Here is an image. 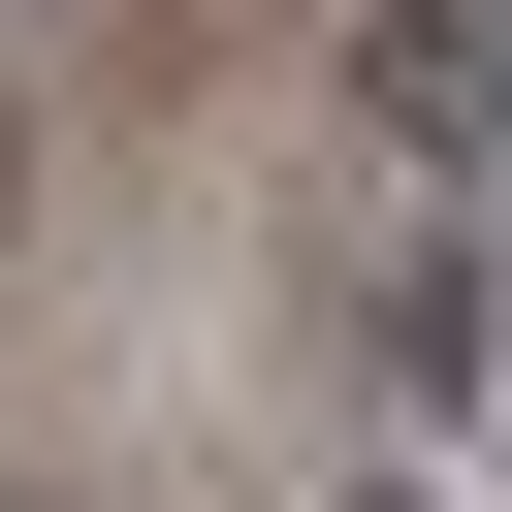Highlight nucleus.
Here are the masks:
<instances>
[{
	"label": "nucleus",
	"instance_id": "1",
	"mask_svg": "<svg viewBox=\"0 0 512 512\" xmlns=\"http://www.w3.org/2000/svg\"><path fill=\"white\" fill-rule=\"evenodd\" d=\"M352 96H384V160H512V0H384Z\"/></svg>",
	"mask_w": 512,
	"mask_h": 512
},
{
	"label": "nucleus",
	"instance_id": "2",
	"mask_svg": "<svg viewBox=\"0 0 512 512\" xmlns=\"http://www.w3.org/2000/svg\"><path fill=\"white\" fill-rule=\"evenodd\" d=\"M480 384H512V288L416 256V288H384V416H480Z\"/></svg>",
	"mask_w": 512,
	"mask_h": 512
},
{
	"label": "nucleus",
	"instance_id": "3",
	"mask_svg": "<svg viewBox=\"0 0 512 512\" xmlns=\"http://www.w3.org/2000/svg\"><path fill=\"white\" fill-rule=\"evenodd\" d=\"M384 512H416V480H384Z\"/></svg>",
	"mask_w": 512,
	"mask_h": 512
}]
</instances>
